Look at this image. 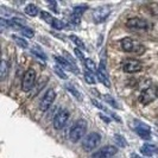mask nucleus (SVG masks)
<instances>
[{
  "label": "nucleus",
  "instance_id": "26",
  "mask_svg": "<svg viewBox=\"0 0 158 158\" xmlns=\"http://www.w3.org/2000/svg\"><path fill=\"white\" fill-rule=\"evenodd\" d=\"M96 76H98V79H99V81L102 83V85H105L107 88L111 87V82H110V80H108V77H106V76H103L102 74L100 73V71L98 70L96 71Z\"/></svg>",
  "mask_w": 158,
  "mask_h": 158
},
{
  "label": "nucleus",
  "instance_id": "19",
  "mask_svg": "<svg viewBox=\"0 0 158 158\" xmlns=\"http://www.w3.org/2000/svg\"><path fill=\"white\" fill-rule=\"evenodd\" d=\"M86 68H87L88 70L90 71V73H95L96 74V71H98V67H96V64L93 60H90V58H86Z\"/></svg>",
  "mask_w": 158,
  "mask_h": 158
},
{
  "label": "nucleus",
  "instance_id": "12",
  "mask_svg": "<svg viewBox=\"0 0 158 158\" xmlns=\"http://www.w3.org/2000/svg\"><path fill=\"white\" fill-rule=\"evenodd\" d=\"M87 10V5H79L76 7L73 10L70 15V22L73 24H79L80 23V19L82 15L85 13V11Z\"/></svg>",
  "mask_w": 158,
  "mask_h": 158
},
{
  "label": "nucleus",
  "instance_id": "5",
  "mask_svg": "<svg viewBox=\"0 0 158 158\" xmlns=\"http://www.w3.org/2000/svg\"><path fill=\"white\" fill-rule=\"evenodd\" d=\"M157 92H158V88H156L155 86H151V87L144 89L142 93H140V95H139V102L142 103V105H144V106L153 102L158 98Z\"/></svg>",
  "mask_w": 158,
  "mask_h": 158
},
{
  "label": "nucleus",
  "instance_id": "11",
  "mask_svg": "<svg viewBox=\"0 0 158 158\" xmlns=\"http://www.w3.org/2000/svg\"><path fill=\"white\" fill-rule=\"evenodd\" d=\"M117 152H118V149L115 146L107 145V146H103L100 150L96 151L94 155H92L90 158H112Z\"/></svg>",
  "mask_w": 158,
  "mask_h": 158
},
{
  "label": "nucleus",
  "instance_id": "32",
  "mask_svg": "<svg viewBox=\"0 0 158 158\" xmlns=\"http://www.w3.org/2000/svg\"><path fill=\"white\" fill-rule=\"evenodd\" d=\"M92 102L94 103V106H96L98 108H100V110H102V111L107 112V110H106V107H105V106H102V105H101V103L99 102V101H96V100H92Z\"/></svg>",
  "mask_w": 158,
  "mask_h": 158
},
{
  "label": "nucleus",
  "instance_id": "17",
  "mask_svg": "<svg viewBox=\"0 0 158 158\" xmlns=\"http://www.w3.org/2000/svg\"><path fill=\"white\" fill-rule=\"evenodd\" d=\"M8 63L7 61H5V60H2L1 61V64H0V75H1V81H4V80L6 79V76H7L8 74Z\"/></svg>",
  "mask_w": 158,
  "mask_h": 158
},
{
  "label": "nucleus",
  "instance_id": "34",
  "mask_svg": "<svg viewBox=\"0 0 158 158\" xmlns=\"http://www.w3.org/2000/svg\"><path fill=\"white\" fill-rule=\"evenodd\" d=\"M99 117H100V118L102 119V120L105 121V123H107V124H108V123L111 121V119L108 118V117H106V115H103L102 113H100V114H99Z\"/></svg>",
  "mask_w": 158,
  "mask_h": 158
},
{
  "label": "nucleus",
  "instance_id": "4",
  "mask_svg": "<svg viewBox=\"0 0 158 158\" xmlns=\"http://www.w3.org/2000/svg\"><path fill=\"white\" fill-rule=\"evenodd\" d=\"M121 69L128 74L139 73L143 69V63L139 60H135V58H127L121 62Z\"/></svg>",
  "mask_w": 158,
  "mask_h": 158
},
{
  "label": "nucleus",
  "instance_id": "30",
  "mask_svg": "<svg viewBox=\"0 0 158 158\" xmlns=\"http://www.w3.org/2000/svg\"><path fill=\"white\" fill-rule=\"evenodd\" d=\"M54 29H56V30H62L64 27V24L60 20V19H55L54 20V23H52V25H51Z\"/></svg>",
  "mask_w": 158,
  "mask_h": 158
},
{
  "label": "nucleus",
  "instance_id": "9",
  "mask_svg": "<svg viewBox=\"0 0 158 158\" xmlns=\"http://www.w3.org/2000/svg\"><path fill=\"white\" fill-rule=\"evenodd\" d=\"M56 99V92L54 89H48V92L45 93V95L42 98V100H40V110L42 112H47L49 108H50V106L52 105L54 102V100Z\"/></svg>",
  "mask_w": 158,
  "mask_h": 158
},
{
  "label": "nucleus",
  "instance_id": "33",
  "mask_svg": "<svg viewBox=\"0 0 158 158\" xmlns=\"http://www.w3.org/2000/svg\"><path fill=\"white\" fill-rule=\"evenodd\" d=\"M48 4H49V6L51 7V10H52L54 12H56V13H58V7H57L56 2H54V1H49Z\"/></svg>",
  "mask_w": 158,
  "mask_h": 158
},
{
  "label": "nucleus",
  "instance_id": "20",
  "mask_svg": "<svg viewBox=\"0 0 158 158\" xmlns=\"http://www.w3.org/2000/svg\"><path fill=\"white\" fill-rule=\"evenodd\" d=\"M70 40H71V42L76 45V48H80V49H86V45H85V43L81 40V38L80 37H77V36H75V35H71L70 36Z\"/></svg>",
  "mask_w": 158,
  "mask_h": 158
},
{
  "label": "nucleus",
  "instance_id": "25",
  "mask_svg": "<svg viewBox=\"0 0 158 158\" xmlns=\"http://www.w3.org/2000/svg\"><path fill=\"white\" fill-rule=\"evenodd\" d=\"M83 76H85V80H86L87 83H89V85H95L96 80H95V76L93 75V73H90L89 70H86L85 74H83Z\"/></svg>",
  "mask_w": 158,
  "mask_h": 158
},
{
  "label": "nucleus",
  "instance_id": "36",
  "mask_svg": "<svg viewBox=\"0 0 158 158\" xmlns=\"http://www.w3.org/2000/svg\"><path fill=\"white\" fill-rule=\"evenodd\" d=\"M157 96H158V92H157Z\"/></svg>",
  "mask_w": 158,
  "mask_h": 158
},
{
  "label": "nucleus",
  "instance_id": "21",
  "mask_svg": "<svg viewBox=\"0 0 158 158\" xmlns=\"http://www.w3.org/2000/svg\"><path fill=\"white\" fill-rule=\"evenodd\" d=\"M31 52L35 56L40 57V60H43V61H45V60H47V55H45V54L42 51V49H40V48H37V47L31 48Z\"/></svg>",
  "mask_w": 158,
  "mask_h": 158
},
{
  "label": "nucleus",
  "instance_id": "24",
  "mask_svg": "<svg viewBox=\"0 0 158 158\" xmlns=\"http://www.w3.org/2000/svg\"><path fill=\"white\" fill-rule=\"evenodd\" d=\"M103 100H105V102H107L108 105H111L112 107H114V108H117V110H119L120 108V106L118 105V102L112 98L111 95L106 94L105 96H103Z\"/></svg>",
  "mask_w": 158,
  "mask_h": 158
},
{
  "label": "nucleus",
  "instance_id": "3",
  "mask_svg": "<svg viewBox=\"0 0 158 158\" xmlns=\"http://www.w3.org/2000/svg\"><path fill=\"white\" fill-rule=\"evenodd\" d=\"M100 142H101V135H99V133H96V132H92V133H89L83 139L82 149L85 151H87V152H90V151H93L100 144Z\"/></svg>",
  "mask_w": 158,
  "mask_h": 158
},
{
  "label": "nucleus",
  "instance_id": "27",
  "mask_svg": "<svg viewBox=\"0 0 158 158\" xmlns=\"http://www.w3.org/2000/svg\"><path fill=\"white\" fill-rule=\"evenodd\" d=\"M13 40L16 42L17 45H19V48H23V49H26V48L29 47V44H27V42L24 40V38H20V37H17V36H13L12 37Z\"/></svg>",
  "mask_w": 158,
  "mask_h": 158
},
{
  "label": "nucleus",
  "instance_id": "2",
  "mask_svg": "<svg viewBox=\"0 0 158 158\" xmlns=\"http://www.w3.org/2000/svg\"><path fill=\"white\" fill-rule=\"evenodd\" d=\"M121 49L125 52H131V54H143L145 51V47L142 45L138 40H132V38H124L120 40Z\"/></svg>",
  "mask_w": 158,
  "mask_h": 158
},
{
  "label": "nucleus",
  "instance_id": "16",
  "mask_svg": "<svg viewBox=\"0 0 158 158\" xmlns=\"http://www.w3.org/2000/svg\"><path fill=\"white\" fill-rule=\"evenodd\" d=\"M38 11H40V8L37 7L35 4H29L25 7V13L30 17H36L38 15Z\"/></svg>",
  "mask_w": 158,
  "mask_h": 158
},
{
  "label": "nucleus",
  "instance_id": "7",
  "mask_svg": "<svg viewBox=\"0 0 158 158\" xmlns=\"http://www.w3.org/2000/svg\"><path fill=\"white\" fill-rule=\"evenodd\" d=\"M126 27L131 30H149L150 25L146 19L143 18H130L126 22Z\"/></svg>",
  "mask_w": 158,
  "mask_h": 158
},
{
  "label": "nucleus",
  "instance_id": "6",
  "mask_svg": "<svg viewBox=\"0 0 158 158\" xmlns=\"http://www.w3.org/2000/svg\"><path fill=\"white\" fill-rule=\"evenodd\" d=\"M37 74L33 69H29L24 73L23 80H22V90L23 92H30L36 82Z\"/></svg>",
  "mask_w": 158,
  "mask_h": 158
},
{
  "label": "nucleus",
  "instance_id": "31",
  "mask_svg": "<svg viewBox=\"0 0 158 158\" xmlns=\"http://www.w3.org/2000/svg\"><path fill=\"white\" fill-rule=\"evenodd\" d=\"M75 55L77 56V58H79L80 61H82V62H86V60H85V56L81 52V50L77 49V48H75Z\"/></svg>",
  "mask_w": 158,
  "mask_h": 158
},
{
  "label": "nucleus",
  "instance_id": "35",
  "mask_svg": "<svg viewBox=\"0 0 158 158\" xmlns=\"http://www.w3.org/2000/svg\"><path fill=\"white\" fill-rule=\"evenodd\" d=\"M130 158H142V157H140V156H138V155H135V153H131Z\"/></svg>",
  "mask_w": 158,
  "mask_h": 158
},
{
  "label": "nucleus",
  "instance_id": "15",
  "mask_svg": "<svg viewBox=\"0 0 158 158\" xmlns=\"http://www.w3.org/2000/svg\"><path fill=\"white\" fill-rule=\"evenodd\" d=\"M135 133L139 135L143 139H150L151 138V131L150 128L146 126V125H139V126H135Z\"/></svg>",
  "mask_w": 158,
  "mask_h": 158
},
{
  "label": "nucleus",
  "instance_id": "18",
  "mask_svg": "<svg viewBox=\"0 0 158 158\" xmlns=\"http://www.w3.org/2000/svg\"><path fill=\"white\" fill-rule=\"evenodd\" d=\"M65 88L68 89V92H70L71 94H73V96H74V98H76V99H77V100H80V101L82 100V96H81V94H80V92L76 89V88L74 87L73 85H65Z\"/></svg>",
  "mask_w": 158,
  "mask_h": 158
},
{
  "label": "nucleus",
  "instance_id": "22",
  "mask_svg": "<svg viewBox=\"0 0 158 158\" xmlns=\"http://www.w3.org/2000/svg\"><path fill=\"white\" fill-rule=\"evenodd\" d=\"M40 18H42L45 23L50 24V25H52L54 20H55V18H52V16H51L49 12H45V11H42V12H40Z\"/></svg>",
  "mask_w": 158,
  "mask_h": 158
},
{
  "label": "nucleus",
  "instance_id": "23",
  "mask_svg": "<svg viewBox=\"0 0 158 158\" xmlns=\"http://www.w3.org/2000/svg\"><path fill=\"white\" fill-rule=\"evenodd\" d=\"M114 142L117 143V145L120 146V148H126L127 146L126 139L121 135H114Z\"/></svg>",
  "mask_w": 158,
  "mask_h": 158
},
{
  "label": "nucleus",
  "instance_id": "10",
  "mask_svg": "<svg viewBox=\"0 0 158 158\" xmlns=\"http://www.w3.org/2000/svg\"><path fill=\"white\" fill-rule=\"evenodd\" d=\"M111 13V7L110 6H101V7H98L93 12V22L95 24H100L103 23L107 17L110 16Z\"/></svg>",
  "mask_w": 158,
  "mask_h": 158
},
{
  "label": "nucleus",
  "instance_id": "13",
  "mask_svg": "<svg viewBox=\"0 0 158 158\" xmlns=\"http://www.w3.org/2000/svg\"><path fill=\"white\" fill-rule=\"evenodd\" d=\"M54 58H55V61L58 63V65L60 67H62V68H64V69H68V70L73 71V73H79V69L77 68H75L73 64L65 58V57H61V56H54Z\"/></svg>",
  "mask_w": 158,
  "mask_h": 158
},
{
  "label": "nucleus",
  "instance_id": "1",
  "mask_svg": "<svg viewBox=\"0 0 158 158\" xmlns=\"http://www.w3.org/2000/svg\"><path fill=\"white\" fill-rule=\"evenodd\" d=\"M87 132V123L82 119L77 120L69 131V138L73 143H77Z\"/></svg>",
  "mask_w": 158,
  "mask_h": 158
},
{
  "label": "nucleus",
  "instance_id": "8",
  "mask_svg": "<svg viewBox=\"0 0 158 158\" xmlns=\"http://www.w3.org/2000/svg\"><path fill=\"white\" fill-rule=\"evenodd\" d=\"M68 120H69V112L67 110H61L54 118V121H52L54 128L55 130H62L67 125Z\"/></svg>",
  "mask_w": 158,
  "mask_h": 158
},
{
  "label": "nucleus",
  "instance_id": "28",
  "mask_svg": "<svg viewBox=\"0 0 158 158\" xmlns=\"http://www.w3.org/2000/svg\"><path fill=\"white\" fill-rule=\"evenodd\" d=\"M54 71H55V74H57V76H60L61 79L65 80L67 77H68V76L65 75V73L61 69V67H60V65H56V67H54Z\"/></svg>",
  "mask_w": 158,
  "mask_h": 158
},
{
  "label": "nucleus",
  "instance_id": "14",
  "mask_svg": "<svg viewBox=\"0 0 158 158\" xmlns=\"http://www.w3.org/2000/svg\"><path fill=\"white\" fill-rule=\"evenodd\" d=\"M140 152H142L144 156H153V155H157L158 153V148L156 145H153V144H149V143H146V144H144L142 148H140Z\"/></svg>",
  "mask_w": 158,
  "mask_h": 158
},
{
  "label": "nucleus",
  "instance_id": "29",
  "mask_svg": "<svg viewBox=\"0 0 158 158\" xmlns=\"http://www.w3.org/2000/svg\"><path fill=\"white\" fill-rule=\"evenodd\" d=\"M22 33H23V36L27 37V38H32L35 36V32L32 31V29H30V27H24L22 30Z\"/></svg>",
  "mask_w": 158,
  "mask_h": 158
}]
</instances>
